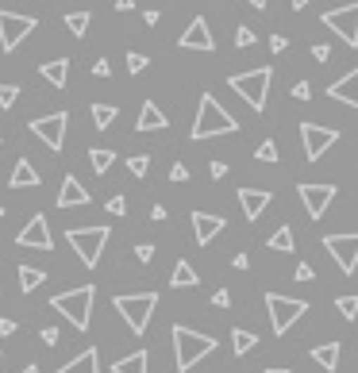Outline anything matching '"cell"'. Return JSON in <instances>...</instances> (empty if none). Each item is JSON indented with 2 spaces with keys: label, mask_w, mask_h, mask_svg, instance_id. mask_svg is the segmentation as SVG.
<instances>
[{
  "label": "cell",
  "mask_w": 358,
  "mask_h": 373,
  "mask_svg": "<svg viewBox=\"0 0 358 373\" xmlns=\"http://www.w3.org/2000/svg\"><path fill=\"white\" fill-rule=\"evenodd\" d=\"M23 373H39V366H23Z\"/></svg>",
  "instance_id": "obj_58"
},
{
  "label": "cell",
  "mask_w": 358,
  "mask_h": 373,
  "mask_svg": "<svg viewBox=\"0 0 358 373\" xmlns=\"http://www.w3.org/2000/svg\"><path fill=\"white\" fill-rule=\"evenodd\" d=\"M135 258H139V262L146 266L154 258V242H139V247H135Z\"/></svg>",
  "instance_id": "obj_41"
},
{
  "label": "cell",
  "mask_w": 358,
  "mask_h": 373,
  "mask_svg": "<svg viewBox=\"0 0 358 373\" xmlns=\"http://www.w3.org/2000/svg\"><path fill=\"white\" fill-rule=\"evenodd\" d=\"M146 62H151L146 54H139V51H127V74H143V70H146Z\"/></svg>",
  "instance_id": "obj_38"
},
{
  "label": "cell",
  "mask_w": 358,
  "mask_h": 373,
  "mask_svg": "<svg viewBox=\"0 0 358 373\" xmlns=\"http://www.w3.org/2000/svg\"><path fill=\"white\" fill-rule=\"evenodd\" d=\"M266 312H270V327L274 335H286L293 323L308 312V300H293V296H281V293H266Z\"/></svg>",
  "instance_id": "obj_7"
},
{
  "label": "cell",
  "mask_w": 358,
  "mask_h": 373,
  "mask_svg": "<svg viewBox=\"0 0 358 373\" xmlns=\"http://www.w3.org/2000/svg\"><path fill=\"white\" fill-rule=\"evenodd\" d=\"M127 169H132V177H146L151 174V158H146V154H132V158H127Z\"/></svg>",
  "instance_id": "obj_34"
},
{
  "label": "cell",
  "mask_w": 358,
  "mask_h": 373,
  "mask_svg": "<svg viewBox=\"0 0 358 373\" xmlns=\"http://www.w3.org/2000/svg\"><path fill=\"white\" fill-rule=\"evenodd\" d=\"M112 304H116V312L124 315V323L132 327V335H146L151 315H154V308H158V293H127V296H116Z\"/></svg>",
  "instance_id": "obj_5"
},
{
  "label": "cell",
  "mask_w": 358,
  "mask_h": 373,
  "mask_svg": "<svg viewBox=\"0 0 358 373\" xmlns=\"http://www.w3.org/2000/svg\"><path fill=\"white\" fill-rule=\"evenodd\" d=\"M255 346H258V335H255V331H247V327H235V331H231V351H235V354H250Z\"/></svg>",
  "instance_id": "obj_30"
},
{
  "label": "cell",
  "mask_w": 358,
  "mask_h": 373,
  "mask_svg": "<svg viewBox=\"0 0 358 373\" xmlns=\"http://www.w3.org/2000/svg\"><path fill=\"white\" fill-rule=\"evenodd\" d=\"M170 285H174V289H193V285H200V273L181 258V262L174 266V273H170Z\"/></svg>",
  "instance_id": "obj_25"
},
{
  "label": "cell",
  "mask_w": 358,
  "mask_h": 373,
  "mask_svg": "<svg viewBox=\"0 0 358 373\" xmlns=\"http://www.w3.org/2000/svg\"><path fill=\"white\" fill-rule=\"evenodd\" d=\"M300 143H305L308 162H320L324 154H328V147L339 143V131L335 127H320V124H312V119H305V124H300Z\"/></svg>",
  "instance_id": "obj_10"
},
{
  "label": "cell",
  "mask_w": 358,
  "mask_h": 373,
  "mask_svg": "<svg viewBox=\"0 0 358 373\" xmlns=\"http://www.w3.org/2000/svg\"><path fill=\"white\" fill-rule=\"evenodd\" d=\"M270 204H274V192L270 189H250V185H243V189H239V208H243V216H247L250 223H255Z\"/></svg>",
  "instance_id": "obj_17"
},
{
  "label": "cell",
  "mask_w": 358,
  "mask_h": 373,
  "mask_svg": "<svg viewBox=\"0 0 358 373\" xmlns=\"http://www.w3.org/2000/svg\"><path fill=\"white\" fill-rule=\"evenodd\" d=\"M289 4H293V8H297V12H300V8H308V4H312V0H289Z\"/></svg>",
  "instance_id": "obj_55"
},
{
  "label": "cell",
  "mask_w": 358,
  "mask_h": 373,
  "mask_svg": "<svg viewBox=\"0 0 358 373\" xmlns=\"http://www.w3.org/2000/svg\"><path fill=\"white\" fill-rule=\"evenodd\" d=\"M89 23H93V15H89V12H66V31L73 39H85Z\"/></svg>",
  "instance_id": "obj_32"
},
{
  "label": "cell",
  "mask_w": 358,
  "mask_h": 373,
  "mask_svg": "<svg viewBox=\"0 0 358 373\" xmlns=\"http://www.w3.org/2000/svg\"><path fill=\"white\" fill-rule=\"evenodd\" d=\"M15 331V320H0V335H12Z\"/></svg>",
  "instance_id": "obj_53"
},
{
  "label": "cell",
  "mask_w": 358,
  "mask_h": 373,
  "mask_svg": "<svg viewBox=\"0 0 358 373\" xmlns=\"http://www.w3.org/2000/svg\"><path fill=\"white\" fill-rule=\"evenodd\" d=\"M231 266H235V270H247L250 258H247V254H235V258H231Z\"/></svg>",
  "instance_id": "obj_51"
},
{
  "label": "cell",
  "mask_w": 358,
  "mask_h": 373,
  "mask_svg": "<svg viewBox=\"0 0 358 373\" xmlns=\"http://www.w3.org/2000/svg\"><path fill=\"white\" fill-rule=\"evenodd\" d=\"M170 335H174V362H177V369H181V373H189L200 358H208V354L219 346L212 335H200V331L185 327V323H174Z\"/></svg>",
  "instance_id": "obj_2"
},
{
  "label": "cell",
  "mask_w": 358,
  "mask_h": 373,
  "mask_svg": "<svg viewBox=\"0 0 358 373\" xmlns=\"http://www.w3.org/2000/svg\"><path fill=\"white\" fill-rule=\"evenodd\" d=\"M93 300H96V289L93 285H77V289L58 293L51 304H54V312H58V315H66L70 327L89 331V320H93Z\"/></svg>",
  "instance_id": "obj_3"
},
{
  "label": "cell",
  "mask_w": 358,
  "mask_h": 373,
  "mask_svg": "<svg viewBox=\"0 0 358 373\" xmlns=\"http://www.w3.org/2000/svg\"><path fill=\"white\" fill-rule=\"evenodd\" d=\"M177 46L181 51H216V39H212V31H208V20L205 15H197V20L189 23V27L181 31V39H177Z\"/></svg>",
  "instance_id": "obj_16"
},
{
  "label": "cell",
  "mask_w": 358,
  "mask_h": 373,
  "mask_svg": "<svg viewBox=\"0 0 358 373\" xmlns=\"http://www.w3.org/2000/svg\"><path fill=\"white\" fill-rule=\"evenodd\" d=\"M212 304H216V308H227V304H231V293H227V289H216V293H212Z\"/></svg>",
  "instance_id": "obj_46"
},
{
  "label": "cell",
  "mask_w": 358,
  "mask_h": 373,
  "mask_svg": "<svg viewBox=\"0 0 358 373\" xmlns=\"http://www.w3.org/2000/svg\"><path fill=\"white\" fill-rule=\"evenodd\" d=\"M189 223H193V239H197V247H212L219 235H224V227H227L224 216H212V212H193Z\"/></svg>",
  "instance_id": "obj_14"
},
{
  "label": "cell",
  "mask_w": 358,
  "mask_h": 373,
  "mask_svg": "<svg viewBox=\"0 0 358 373\" xmlns=\"http://www.w3.org/2000/svg\"><path fill=\"white\" fill-rule=\"evenodd\" d=\"M227 85H231L255 112H266V96H270V85H274V70L258 66V70H247V74H231Z\"/></svg>",
  "instance_id": "obj_4"
},
{
  "label": "cell",
  "mask_w": 358,
  "mask_h": 373,
  "mask_svg": "<svg viewBox=\"0 0 358 373\" xmlns=\"http://www.w3.org/2000/svg\"><path fill=\"white\" fill-rule=\"evenodd\" d=\"M143 20L154 27V23H158V8H146V12H143Z\"/></svg>",
  "instance_id": "obj_52"
},
{
  "label": "cell",
  "mask_w": 358,
  "mask_h": 373,
  "mask_svg": "<svg viewBox=\"0 0 358 373\" xmlns=\"http://www.w3.org/2000/svg\"><path fill=\"white\" fill-rule=\"evenodd\" d=\"M328 96L339 104H351V108H358V66L351 70V74H343L335 81V85H328Z\"/></svg>",
  "instance_id": "obj_19"
},
{
  "label": "cell",
  "mask_w": 358,
  "mask_h": 373,
  "mask_svg": "<svg viewBox=\"0 0 358 373\" xmlns=\"http://www.w3.org/2000/svg\"><path fill=\"white\" fill-rule=\"evenodd\" d=\"M266 247L278 250V254H289V250H297V242H293V227H289V223H281L278 231H274L270 239H266Z\"/></svg>",
  "instance_id": "obj_27"
},
{
  "label": "cell",
  "mask_w": 358,
  "mask_h": 373,
  "mask_svg": "<svg viewBox=\"0 0 358 373\" xmlns=\"http://www.w3.org/2000/svg\"><path fill=\"white\" fill-rule=\"evenodd\" d=\"M108 239H112L108 227H70V231H66V242L77 250V258H81L85 270H96V262H101L104 242H108Z\"/></svg>",
  "instance_id": "obj_6"
},
{
  "label": "cell",
  "mask_w": 358,
  "mask_h": 373,
  "mask_svg": "<svg viewBox=\"0 0 358 373\" xmlns=\"http://www.w3.org/2000/svg\"><path fill=\"white\" fill-rule=\"evenodd\" d=\"M135 8V0H116V12H132Z\"/></svg>",
  "instance_id": "obj_54"
},
{
  "label": "cell",
  "mask_w": 358,
  "mask_h": 373,
  "mask_svg": "<svg viewBox=\"0 0 358 373\" xmlns=\"http://www.w3.org/2000/svg\"><path fill=\"white\" fill-rule=\"evenodd\" d=\"M208 174H212L216 181H219V177H227V162H212V166H208Z\"/></svg>",
  "instance_id": "obj_49"
},
{
  "label": "cell",
  "mask_w": 358,
  "mask_h": 373,
  "mask_svg": "<svg viewBox=\"0 0 358 373\" xmlns=\"http://www.w3.org/2000/svg\"><path fill=\"white\" fill-rule=\"evenodd\" d=\"M58 373H101V354H96V346H89V351H81L73 362L58 366Z\"/></svg>",
  "instance_id": "obj_22"
},
{
  "label": "cell",
  "mask_w": 358,
  "mask_h": 373,
  "mask_svg": "<svg viewBox=\"0 0 358 373\" xmlns=\"http://www.w3.org/2000/svg\"><path fill=\"white\" fill-rule=\"evenodd\" d=\"M8 185H12V189H39V169L31 166L27 158H20L12 166V177H8Z\"/></svg>",
  "instance_id": "obj_21"
},
{
  "label": "cell",
  "mask_w": 358,
  "mask_h": 373,
  "mask_svg": "<svg viewBox=\"0 0 358 373\" xmlns=\"http://www.w3.org/2000/svg\"><path fill=\"white\" fill-rule=\"evenodd\" d=\"M335 185H320V181H300L297 185V197H300V204H305V212H308V220H320L324 212H328V204L335 200Z\"/></svg>",
  "instance_id": "obj_12"
},
{
  "label": "cell",
  "mask_w": 358,
  "mask_h": 373,
  "mask_svg": "<svg viewBox=\"0 0 358 373\" xmlns=\"http://www.w3.org/2000/svg\"><path fill=\"white\" fill-rule=\"evenodd\" d=\"M39 339H43V343H46V346H58L62 331H58V327H43V331H39Z\"/></svg>",
  "instance_id": "obj_39"
},
{
  "label": "cell",
  "mask_w": 358,
  "mask_h": 373,
  "mask_svg": "<svg viewBox=\"0 0 358 373\" xmlns=\"http://www.w3.org/2000/svg\"><path fill=\"white\" fill-rule=\"evenodd\" d=\"M255 158H258V162H278V143H274V139H266V143H258V150H255Z\"/></svg>",
  "instance_id": "obj_35"
},
{
  "label": "cell",
  "mask_w": 358,
  "mask_h": 373,
  "mask_svg": "<svg viewBox=\"0 0 358 373\" xmlns=\"http://www.w3.org/2000/svg\"><path fill=\"white\" fill-rule=\"evenodd\" d=\"M20 100V85H0V108H12V104Z\"/></svg>",
  "instance_id": "obj_36"
},
{
  "label": "cell",
  "mask_w": 358,
  "mask_h": 373,
  "mask_svg": "<svg viewBox=\"0 0 358 373\" xmlns=\"http://www.w3.org/2000/svg\"><path fill=\"white\" fill-rule=\"evenodd\" d=\"M293 96H297V100H308V96H312V85H308V81H297V85H293Z\"/></svg>",
  "instance_id": "obj_44"
},
{
  "label": "cell",
  "mask_w": 358,
  "mask_h": 373,
  "mask_svg": "<svg viewBox=\"0 0 358 373\" xmlns=\"http://www.w3.org/2000/svg\"><path fill=\"white\" fill-rule=\"evenodd\" d=\"M39 74H43L46 85L66 89V77H70V58H51V62H43V66H39Z\"/></svg>",
  "instance_id": "obj_23"
},
{
  "label": "cell",
  "mask_w": 358,
  "mask_h": 373,
  "mask_svg": "<svg viewBox=\"0 0 358 373\" xmlns=\"http://www.w3.org/2000/svg\"><path fill=\"white\" fill-rule=\"evenodd\" d=\"M108 212H112V216H127V200H124V197H112V200H108Z\"/></svg>",
  "instance_id": "obj_43"
},
{
  "label": "cell",
  "mask_w": 358,
  "mask_h": 373,
  "mask_svg": "<svg viewBox=\"0 0 358 373\" xmlns=\"http://www.w3.org/2000/svg\"><path fill=\"white\" fill-rule=\"evenodd\" d=\"M312 58H316V62H331V46L316 43V46H312Z\"/></svg>",
  "instance_id": "obj_45"
},
{
  "label": "cell",
  "mask_w": 358,
  "mask_h": 373,
  "mask_svg": "<svg viewBox=\"0 0 358 373\" xmlns=\"http://www.w3.org/2000/svg\"><path fill=\"white\" fill-rule=\"evenodd\" d=\"M89 200H93V197H89L85 185H81L73 174H66V181H62V189H58V208H62V212H70V208H85Z\"/></svg>",
  "instance_id": "obj_18"
},
{
  "label": "cell",
  "mask_w": 358,
  "mask_h": 373,
  "mask_svg": "<svg viewBox=\"0 0 358 373\" xmlns=\"http://www.w3.org/2000/svg\"><path fill=\"white\" fill-rule=\"evenodd\" d=\"M324 27H331L347 46H358V0H354V4H343V8L324 12Z\"/></svg>",
  "instance_id": "obj_13"
},
{
  "label": "cell",
  "mask_w": 358,
  "mask_h": 373,
  "mask_svg": "<svg viewBox=\"0 0 358 373\" xmlns=\"http://www.w3.org/2000/svg\"><path fill=\"white\" fill-rule=\"evenodd\" d=\"M31 135L39 143H46V150H62L66 147V127H70V112H51V116L31 119Z\"/></svg>",
  "instance_id": "obj_9"
},
{
  "label": "cell",
  "mask_w": 358,
  "mask_h": 373,
  "mask_svg": "<svg viewBox=\"0 0 358 373\" xmlns=\"http://www.w3.org/2000/svg\"><path fill=\"white\" fill-rule=\"evenodd\" d=\"M89 112H93V124H96V131H108V127L116 124V116H120V112H116V104H93Z\"/></svg>",
  "instance_id": "obj_31"
},
{
  "label": "cell",
  "mask_w": 358,
  "mask_h": 373,
  "mask_svg": "<svg viewBox=\"0 0 358 373\" xmlns=\"http://www.w3.org/2000/svg\"><path fill=\"white\" fill-rule=\"evenodd\" d=\"M0 220H4V208H0Z\"/></svg>",
  "instance_id": "obj_59"
},
{
  "label": "cell",
  "mask_w": 358,
  "mask_h": 373,
  "mask_svg": "<svg viewBox=\"0 0 358 373\" xmlns=\"http://www.w3.org/2000/svg\"><path fill=\"white\" fill-rule=\"evenodd\" d=\"M324 250H328L331 258L339 262V270L351 277L358 270V231H347V235H328V239H320Z\"/></svg>",
  "instance_id": "obj_11"
},
{
  "label": "cell",
  "mask_w": 358,
  "mask_h": 373,
  "mask_svg": "<svg viewBox=\"0 0 358 373\" xmlns=\"http://www.w3.org/2000/svg\"><path fill=\"white\" fill-rule=\"evenodd\" d=\"M166 127H170L166 112H162L154 100H143V108H139V119H135V131H166Z\"/></svg>",
  "instance_id": "obj_20"
},
{
  "label": "cell",
  "mask_w": 358,
  "mask_h": 373,
  "mask_svg": "<svg viewBox=\"0 0 358 373\" xmlns=\"http://www.w3.org/2000/svg\"><path fill=\"white\" fill-rule=\"evenodd\" d=\"M239 131V119L231 116V112L224 108V104L216 100L212 93H205L200 96V104H197V119H193V139H216V135H235Z\"/></svg>",
  "instance_id": "obj_1"
},
{
  "label": "cell",
  "mask_w": 358,
  "mask_h": 373,
  "mask_svg": "<svg viewBox=\"0 0 358 373\" xmlns=\"http://www.w3.org/2000/svg\"><path fill=\"white\" fill-rule=\"evenodd\" d=\"M0 147H4V143H0Z\"/></svg>",
  "instance_id": "obj_60"
},
{
  "label": "cell",
  "mask_w": 358,
  "mask_h": 373,
  "mask_svg": "<svg viewBox=\"0 0 358 373\" xmlns=\"http://www.w3.org/2000/svg\"><path fill=\"white\" fill-rule=\"evenodd\" d=\"M339 354H343V346H339V343L312 346V362H316V366H324L328 373H335V369H339Z\"/></svg>",
  "instance_id": "obj_24"
},
{
  "label": "cell",
  "mask_w": 358,
  "mask_h": 373,
  "mask_svg": "<svg viewBox=\"0 0 358 373\" xmlns=\"http://www.w3.org/2000/svg\"><path fill=\"white\" fill-rule=\"evenodd\" d=\"M335 308H339V315H343V320H358V296H354V293L339 296Z\"/></svg>",
  "instance_id": "obj_33"
},
{
  "label": "cell",
  "mask_w": 358,
  "mask_h": 373,
  "mask_svg": "<svg viewBox=\"0 0 358 373\" xmlns=\"http://www.w3.org/2000/svg\"><path fill=\"white\" fill-rule=\"evenodd\" d=\"M166 216H170V212H166V208H162V204H154V208H151V220H154V223H162V220H166Z\"/></svg>",
  "instance_id": "obj_50"
},
{
  "label": "cell",
  "mask_w": 358,
  "mask_h": 373,
  "mask_svg": "<svg viewBox=\"0 0 358 373\" xmlns=\"http://www.w3.org/2000/svg\"><path fill=\"white\" fill-rule=\"evenodd\" d=\"M266 373H289L286 366H266Z\"/></svg>",
  "instance_id": "obj_57"
},
{
  "label": "cell",
  "mask_w": 358,
  "mask_h": 373,
  "mask_svg": "<svg viewBox=\"0 0 358 373\" xmlns=\"http://www.w3.org/2000/svg\"><path fill=\"white\" fill-rule=\"evenodd\" d=\"M170 181H189V166L174 162V166H170Z\"/></svg>",
  "instance_id": "obj_40"
},
{
  "label": "cell",
  "mask_w": 358,
  "mask_h": 373,
  "mask_svg": "<svg viewBox=\"0 0 358 373\" xmlns=\"http://www.w3.org/2000/svg\"><path fill=\"white\" fill-rule=\"evenodd\" d=\"M250 8H258V12H266V0H247Z\"/></svg>",
  "instance_id": "obj_56"
},
{
  "label": "cell",
  "mask_w": 358,
  "mask_h": 373,
  "mask_svg": "<svg viewBox=\"0 0 358 373\" xmlns=\"http://www.w3.org/2000/svg\"><path fill=\"white\" fill-rule=\"evenodd\" d=\"M112 162H116V150H108V147H93V150H89V166L96 169V177L108 174Z\"/></svg>",
  "instance_id": "obj_29"
},
{
  "label": "cell",
  "mask_w": 358,
  "mask_h": 373,
  "mask_svg": "<svg viewBox=\"0 0 358 373\" xmlns=\"http://www.w3.org/2000/svg\"><path fill=\"white\" fill-rule=\"evenodd\" d=\"M286 46H289V39H286V35H270V51H274V54H281Z\"/></svg>",
  "instance_id": "obj_48"
},
{
  "label": "cell",
  "mask_w": 358,
  "mask_h": 373,
  "mask_svg": "<svg viewBox=\"0 0 358 373\" xmlns=\"http://www.w3.org/2000/svg\"><path fill=\"white\" fill-rule=\"evenodd\" d=\"M15 242H20V247H31V250H54V242H51V223H46V216L35 212V220L23 223V231L15 235Z\"/></svg>",
  "instance_id": "obj_15"
},
{
  "label": "cell",
  "mask_w": 358,
  "mask_h": 373,
  "mask_svg": "<svg viewBox=\"0 0 358 373\" xmlns=\"http://www.w3.org/2000/svg\"><path fill=\"white\" fill-rule=\"evenodd\" d=\"M293 277H297V281H312V277H316V270H312L308 262H300L297 270H293Z\"/></svg>",
  "instance_id": "obj_42"
},
{
  "label": "cell",
  "mask_w": 358,
  "mask_h": 373,
  "mask_svg": "<svg viewBox=\"0 0 358 373\" xmlns=\"http://www.w3.org/2000/svg\"><path fill=\"white\" fill-rule=\"evenodd\" d=\"M93 74H96V77H108V74H112L108 58H96V62H93Z\"/></svg>",
  "instance_id": "obj_47"
},
{
  "label": "cell",
  "mask_w": 358,
  "mask_h": 373,
  "mask_svg": "<svg viewBox=\"0 0 358 373\" xmlns=\"http://www.w3.org/2000/svg\"><path fill=\"white\" fill-rule=\"evenodd\" d=\"M255 43H258V35L247 27V23H239V27H235V46H255Z\"/></svg>",
  "instance_id": "obj_37"
},
{
  "label": "cell",
  "mask_w": 358,
  "mask_h": 373,
  "mask_svg": "<svg viewBox=\"0 0 358 373\" xmlns=\"http://www.w3.org/2000/svg\"><path fill=\"white\" fill-rule=\"evenodd\" d=\"M35 27H39L35 15H23V12H8V8H0V46H4V54H12Z\"/></svg>",
  "instance_id": "obj_8"
},
{
  "label": "cell",
  "mask_w": 358,
  "mask_h": 373,
  "mask_svg": "<svg viewBox=\"0 0 358 373\" xmlns=\"http://www.w3.org/2000/svg\"><path fill=\"white\" fill-rule=\"evenodd\" d=\"M15 273H20V293H35L46 281V270H39V266H20Z\"/></svg>",
  "instance_id": "obj_26"
},
{
  "label": "cell",
  "mask_w": 358,
  "mask_h": 373,
  "mask_svg": "<svg viewBox=\"0 0 358 373\" xmlns=\"http://www.w3.org/2000/svg\"><path fill=\"white\" fill-rule=\"evenodd\" d=\"M146 351H135V354H127V358H120L116 366H112V373H146Z\"/></svg>",
  "instance_id": "obj_28"
}]
</instances>
